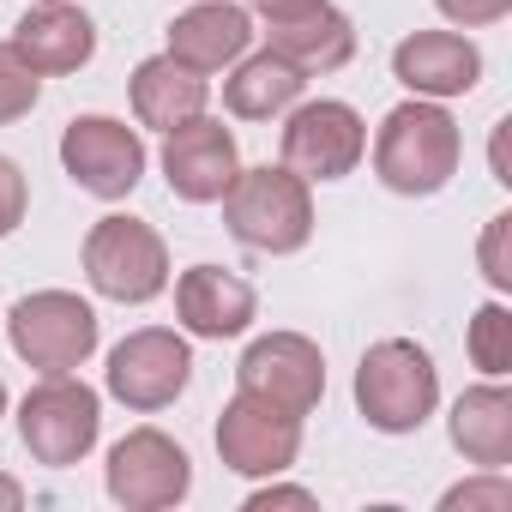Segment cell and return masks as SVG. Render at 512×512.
Masks as SVG:
<instances>
[{
  "label": "cell",
  "mask_w": 512,
  "mask_h": 512,
  "mask_svg": "<svg viewBox=\"0 0 512 512\" xmlns=\"http://www.w3.org/2000/svg\"><path fill=\"white\" fill-rule=\"evenodd\" d=\"M127 91H133V115H139V127H157V133H169V127L205 115V103H211L205 73L181 67L175 55H151V61H139L133 79H127Z\"/></svg>",
  "instance_id": "obj_18"
},
{
  "label": "cell",
  "mask_w": 512,
  "mask_h": 512,
  "mask_svg": "<svg viewBox=\"0 0 512 512\" xmlns=\"http://www.w3.org/2000/svg\"><path fill=\"white\" fill-rule=\"evenodd\" d=\"M392 79L428 103L470 97L482 85V49L458 31H416L392 49Z\"/></svg>",
  "instance_id": "obj_14"
},
{
  "label": "cell",
  "mask_w": 512,
  "mask_h": 512,
  "mask_svg": "<svg viewBox=\"0 0 512 512\" xmlns=\"http://www.w3.org/2000/svg\"><path fill=\"white\" fill-rule=\"evenodd\" d=\"M302 85L308 79L278 49H260V55H241L235 61V73L223 79V103L241 121H272V115H290L302 103Z\"/></svg>",
  "instance_id": "obj_21"
},
{
  "label": "cell",
  "mask_w": 512,
  "mask_h": 512,
  "mask_svg": "<svg viewBox=\"0 0 512 512\" xmlns=\"http://www.w3.org/2000/svg\"><path fill=\"white\" fill-rule=\"evenodd\" d=\"M25 205H31V187H25V169L13 157H0V241H7L19 223H25Z\"/></svg>",
  "instance_id": "obj_26"
},
{
  "label": "cell",
  "mask_w": 512,
  "mask_h": 512,
  "mask_svg": "<svg viewBox=\"0 0 512 512\" xmlns=\"http://www.w3.org/2000/svg\"><path fill=\"white\" fill-rule=\"evenodd\" d=\"M241 157H235V133L211 115H193L181 127L163 133V181L175 199L187 205H217L235 181Z\"/></svg>",
  "instance_id": "obj_13"
},
{
  "label": "cell",
  "mask_w": 512,
  "mask_h": 512,
  "mask_svg": "<svg viewBox=\"0 0 512 512\" xmlns=\"http://www.w3.org/2000/svg\"><path fill=\"white\" fill-rule=\"evenodd\" d=\"M440 404V368L416 338H380L356 368V410L380 434H416Z\"/></svg>",
  "instance_id": "obj_3"
},
{
  "label": "cell",
  "mask_w": 512,
  "mask_h": 512,
  "mask_svg": "<svg viewBox=\"0 0 512 512\" xmlns=\"http://www.w3.org/2000/svg\"><path fill=\"white\" fill-rule=\"evenodd\" d=\"M217 458L235 470V476H284L296 458H302V416L278 410L272 398H253V392H235L217 416Z\"/></svg>",
  "instance_id": "obj_8"
},
{
  "label": "cell",
  "mask_w": 512,
  "mask_h": 512,
  "mask_svg": "<svg viewBox=\"0 0 512 512\" xmlns=\"http://www.w3.org/2000/svg\"><path fill=\"white\" fill-rule=\"evenodd\" d=\"M103 482H109L115 506H127V512H163V506H181L193 494V458L163 428H133V434H121L109 446Z\"/></svg>",
  "instance_id": "obj_7"
},
{
  "label": "cell",
  "mask_w": 512,
  "mask_h": 512,
  "mask_svg": "<svg viewBox=\"0 0 512 512\" xmlns=\"http://www.w3.org/2000/svg\"><path fill=\"white\" fill-rule=\"evenodd\" d=\"M0 416H7V386H0Z\"/></svg>",
  "instance_id": "obj_32"
},
{
  "label": "cell",
  "mask_w": 512,
  "mask_h": 512,
  "mask_svg": "<svg viewBox=\"0 0 512 512\" xmlns=\"http://www.w3.org/2000/svg\"><path fill=\"white\" fill-rule=\"evenodd\" d=\"M13 55L37 73V79H61L79 73L97 55V25L67 7V0H37V7L13 25Z\"/></svg>",
  "instance_id": "obj_15"
},
{
  "label": "cell",
  "mask_w": 512,
  "mask_h": 512,
  "mask_svg": "<svg viewBox=\"0 0 512 512\" xmlns=\"http://www.w3.org/2000/svg\"><path fill=\"white\" fill-rule=\"evenodd\" d=\"M61 169L91 199H127L145 181V139L115 115H73L61 133Z\"/></svg>",
  "instance_id": "obj_9"
},
{
  "label": "cell",
  "mask_w": 512,
  "mask_h": 512,
  "mask_svg": "<svg viewBox=\"0 0 512 512\" xmlns=\"http://www.w3.org/2000/svg\"><path fill=\"white\" fill-rule=\"evenodd\" d=\"M272 506H314V494H308V488H284V482L266 476V488L247 494V512H272Z\"/></svg>",
  "instance_id": "obj_28"
},
{
  "label": "cell",
  "mask_w": 512,
  "mask_h": 512,
  "mask_svg": "<svg viewBox=\"0 0 512 512\" xmlns=\"http://www.w3.org/2000/svg\"><path fill=\"white\" fill-rule=\"evenodd\" d=\"M85 278L121 308H145L169 290V247L145 217H97L85 235Z\"/></svg>",
  "instance_id": "obj_4"
},
{
  "label": "cell",
  "mask_w": 512,
  "mask_h": 512,
  "mask_svg": "<svg viewBox=\"0 0 512 512\" xmlns=\"http://www.w3.org/2000/svg\"><path fill=\"white\" fill-rule=\"evenodd\" d=\"M314 7H326V0H247V13H260L266 25H290V19H302Z\"/></svg>",
  "instance_id": "obj_29"
},
{
  "label": "cell",
  "mask_w": 512,
  "mask_h": 512,
  "mask_svg": "<svg viewBox=\"0 0 512 512\" xmlns=\"http://www.w3.org/2000/svg\"><path fill=\"white\" fill-rule=\"evenodd\" d=\"M494 181H500V187H512V175H506V121L494 127Z\"/></svg>",
  "instance_id": "obj_30"
},
{
  "label": "cell",
  "mask_w": 512,
  "mask_h": 512,
  "mask_svg": "<svg viewBox=\"0 0 512 512\" xmlns=\"http://www.w3.org/2000/svg\"><path fill=\"white\" fill-rule=\"evenodd\" d=\"M266 49H278L302 79L338 73V67L356 61V25L326 0V7H314V13H302V19H290V25H272V43H266Z\"/></svg>",
  "instance_id": "obj_20"
},
{
  "label": "cell",
  "mask_w": 512,
  "mask_h": 512,
  "mask_svg": "<svg viewBox=\"0 0 512 512\" xmlns=\"http://www.w3.org/2000/svg\"><path fill=\"white\" fill-rule=\"evenodd\" d=\"M19 506H25V488L13 476H0V512H19Z\"/></svg>",
  "instance_id": "obj_31"
},
{
  "label": "cell",
  "mask_w": 512,
  "mask_h": 512,
  "mask_svg": "<svg viewBox=\"0 0 512 512\" xmlns=\"http://www.w3.org/2000/svg\"><path fill=\"white\" fill-rule=\"evenodd\" d=\"M97 434H103V398L73 374H43V386H31L19 404V440L49 470L91 458Z\"/></svg>",
  "instance_id": "obj_5"
},
{
  "label": "cell",
  "mask_w": 512,
  "mask_h": 512,
  "mask_svg": "<svg viewBox=\"0 0 512 512\" xmlns=\"http://www.w3.org/2000/svg\"><path fill=\"white\" fill-rule=\"evenodd\" d=\"M440 19L458 25V31H482V25H500L512 13V0H434Z\"/></svg>",
  "instance_id": "obj_27"
},
{
  "label": "cell",
  "mask_w": 512,
  "mask_h": 512,
  "mask_svg": "<svg viewBox=\"0 0 512 512\" xmlns=\"http://www.w3.org/2000/svg\"><path fill=\"white\" fill-rule=\"evenodd\" d=\"M476 266H482V278H488V290H512V211H500V217H488V229H482V241H476Z\"/></svg>",
  "instance_id": "obj_25"
},
{
  "label": "cell",
  "mask_w": 512,
  "mask_h": 512,
  "mask_svg": "<svg viewBox=\"0 0 512 512\" xmlns=\"http://www.w3.org/2000/svg\"><path fill=\"white\" fill-rule=\"evenodd\" d=\"M223 223L253 253H302L314 235V193L284 163L235 169V181L223 193Z\"/></svg>",
  "instance_id": "obj_2"
},
{
  "label": "cell",
  "mask_w": 512,
  "mask_h": 512,
  "mask_svg": "<svg viewBox=\"0 0 512 512\" xmlns=\"http://www.w3.org/2000/svg\"><path fill=\"white\" fill-rule=\"evenodd\" d=\"M37 97H43V79L13 55V43H0V127L25 121L37 109Z\"/></svg>",
  "instance_id": "obj_23"
},
{
  "label": "cell",
  "mask_w": 512,
  "mask_h": 512,
  "mask_svg": "<svg viewBox=\"0 0 512 512\" xmlns=\"http://www.w3.org/2000/svg\"><path fill=\"white\" fill-rule=\"evenodd\" d=\"M368 151V127L350 103L320 97V103H296L284 121V169H296L308 187L314 181H344Z\"/></svg>",
  "instance_id": "obj_11"
},
{
  "label": "cell",
  "mask_w": 512,
  "mask_h": 512,
  "mask_svg": "<svg viewBox=\"0 0 512 512\" xmlns=\"http://www.w3.org/2000/svg\"><path fill=\"white\" fill-rule=\"evenodd\" d=\"M235 380L241 392L253 398H272L278 410L290 416H308L320 398H326V356L314 338L302 332H266V338H253L235 362Z\"/></svg>",
  "instance_id": "obj_12"
},
{
  "label": "cell",
  "mask_w": 512,
  "mask_h": 512,
  "mask_svg": "<svg viewBox=\"0 0 512 512\" xmlns=\"http://www.w3.org/2000/svg\"><path fill=\"white\" fill-rule=\"evenodd\" d=\"M109 398H121L127 410L151 416L163 404H175L193 380V350L187 338L163 332V326H145V332H127L115 350H109Z\"/></svg>",
  "instance_id": "obj_10"
},
{
  "label": "cell",
  "mask_w": 512,
  "mask_h": 512,
  "mask_svg": "<svg viewBox=\"0 0 512 512\" xmlns=\"http://www.w3.org/2000/svg\"><path fill=\"white\" fill-rule=\"evenodd\" d=\"M253 43V13L247 7H229V0H199L187 7L175 25H169V55L193 73H223L247 55Z\"/></svg>",
  "instance_id": "obj_17"
},
{
  "label": "cell",
  "mask_w": 512,
  "mask_h": 512,
  "mask_svg": "<svg viewBox=\"0 0 512 512\" xmlns=\"http://www.w3.org/2000/svg\"><path fill=\"white\" fill-rule=\"evenodd\" d=\"M260 314V296H253L247 278L223 272V266H187L175 278V320L193 332V338H241Z\"/></svg>",
  "instance_id": "obj_16"
},
{
  "label": "cell",
  "mask_w": 512,
  "mask_h": 512,
  "mask_svg": "<svg viewBox=\"0 0 512 512\" xmlns=\"http://www.w3.org/2000/svg\"><path fill=\"white\" fill-rule=\"evenodd\" d=\"M7 338H13V356L31 362L37 374H79L97 350V308L79 302L73 290H37L13 302Z\"/></svg>",
  "instance_id": "obj_6"
},
{
  "label": "cell",
  "mask_w": 512,
  "mask_h": 512,
  "mask_svg": "<svg viewBox=\"0 0 512 512\" xmlns=\"http://www.w3.org/2000/svg\"><path fill=\"white\" fill-rule=\"evenodd\" d=\"M440 512H512V482L500 470H482L440 494Z\"/></svg>",
  "instance_id": "obj_24"
},
{
  "label": "cell",
  "mask_w": 512,
  "mask_h": 512,
  "mask_svg": "<svg viewBox=\"0 0 512 512\" xmlns=\"http://www.w3.org/2000/svg\"><path fill=\"white\" fill-rule=\"evenodd\" d=\"M458 157H464V139H458V121L416 97V103H398L380 133H374V175L386 193L398 199H428L440 193L452 175H458Z\"/></svg>",
  "instance_id": "obj_1"
},
{
  "label": "cell",
  "mask_w": 512,
  "mask_h": 512,
  "mask_svg": "<svg viewBox=\"0 0 512 512\" xmlns=\"http://www.w3.org/2000/svg\"><path fill=\"white\" fill-rule=\"evenodd\" d=\"M452 446L476 464V470H506L512 464V392L500 380L470 386L452 404Z\"/></svg>",
  "instance_id": "obj_19"
},
{
  "label": "cell",
  "mask_w": 512,
  "mask_h": 512,
  "mask_svg": "<svg viewBox=\"0 0 512 512\" xmlns=\"http://www.w3.org/2000/svg\"><path fill=\"white\" fill-rule=\"evenodd\" d=\"M470 362L488 374V380H500V374H512V314L500 308V302H488V308H476V320H470Z\"/></svg>",
  "instance_id": "obj_22"
}]
</instances>
